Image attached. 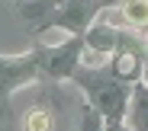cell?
Returning <instances> with one entry per match:
<instances>
[{"label": "cell", "instance_id": "obj_4", "mask_svg": "<svg viewBox=\"0 0 148 131\" xmlns=\"http://www.w3.org/2000/svg\"><path fill=\"white\" fill-rule=\"evenodd\" d=\"M132 64H135V58H132V55H126V58H119V74H132V70H135Z\"/></svg>", "mask_w": 148, "mask_h": 131}, {"label": "cell", "instance_id": "obj_3", "mask_svg": "<svg viewBox=\"0 0 148 131\" xmlns=\"http://www.w3.org/2000/svg\"><path fill=\"white\" fill-rule=\"evenodd\" d=\"M132 128L148 131V96H135V106H132Z\"/></svg>", "mask_w": 148, "mask_h": 131}, {"label": "cell", "instance_id": "obj_2", "mask_svg": "<svg viewBox=\"0 0 148 131\" xmlns=\"http://www.w3.org/2000/svg\"><path fill=\"white\" fill-rule=\"evenodd\" d=\"M23 131H52V118H48V112H42V109L26 112V118H23Z\"/></svg>", "mask_w": 148, "mask_h": 131}, {"label": "cell", "instance_id": "obj_1", "mask_svg": "<svg viewBox=\"0 0 148 131\" xmlns=\"http://www.w3.org/2000/svg\"><path fill=\"white\" fill-rule=\"evenodd\" d=\"M119 16L129 26H148V0H129Z\"/></svg>", "mask_w": 148, "mask_h": 131}]
</instances>
